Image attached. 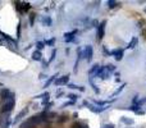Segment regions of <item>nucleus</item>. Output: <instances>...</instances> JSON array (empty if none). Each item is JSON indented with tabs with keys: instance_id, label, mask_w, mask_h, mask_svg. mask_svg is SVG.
I'll return each mask as SVG.
<instances>
[{
	"instance_id": "8",
	"label": "nucleus",
	"mask_w": 146,
	"mask_h": 128,
	"mask_svg": "<svg viewBox=\"0 0 146 128\" xmlns=\"http://www.w3.org/2000/svg\"><path fill=\"white\" fill-rule=\"evenodd\" d=\"M55 86H65V84L69 83V74H64V76H60L55 79Z\"/></svg>"
},
{
	"instance_id": "11",
	"label": "nucleus",
	"mask_w": 146,
	"mask_h": 128,
	"mask_svg": "<svg viewBox=\"0 0 146 128\" xmlns=\"http://www.w3.org/2000/svg\"><path fill=\"white\" fill-rule=\"evenodd\" d=\"M100 68H101V65H100V64H94V65H92L91 68L89 69L90 78H94V77H96V74H97V72L100 71Z\"/></svg>"
},
{
	"instance_id": "13",
	"label": "nucleus",
	"mask_w": 146,
	"mask_h": 128,
	"mask_svg": "<svg viewBox=\"0 0 146 128\" xmlns=\"http://www.w3.org/2000/svg\"><path fill=\"white\" fill-rule=\"evenodd\" d=\"M19 128H36V125L32 123V120L28 118V119H26L24 122H22L19 124Z\"/></svg>"
},
{
	"instance_id": "4",
	"label": "nucleus",
	"mask_w": 146,
	"mask_h": 128,
	"mask_svg": "<svg viewBox=\"0 0 146 128\" xmlns=\"http://www.w3.org/2000/svg\"><path fill=\"white\" fill-rule=\"evenodd\" d=\"M12 99H15V94L13 91H10L9 88H7V87H3V88L0 90V101L5 102Z\"/></svg>"
},
{
	"instance_id": "12",
	"label": "nucleus",
	"mask_w": 146,
	"mask_h": 128,
	"mask_svg": "<svg viewBox=\"0 0 146 128\" xmlns=\"http://www.w3.org/2000/svg\"><path fill=\"white\" fill-rule=\"evenodd\" d=\"M105 24H106V20H102V22L99 24V27H97V38H99V40H101V38L104 37Z\"/></svg>"
},
{
	"instance_id": "21",
	"label": "nucleus",
	"mask_w": 146,
	"mask_h": 128,
	"mask_svg": "<svg viewBox=\"0 0 146 128\" xmlns=\"http://www.w3.org/2000/svg\"><path fill=\"white\" fill-rule=\"evenodd\" d=\"M67 97H68V99H69V101H73V102H76L77 101V100H78V95H77V94H72V92H71V94H68V95H67Z\"/></svg>"
},
{
	"instance_id": "5",
	"label": "nucleus",
	"mask_w": 146,
	"mask_h": 128,
	"mask_svg": "<svg viewBox=\"0 0 146 128\" xmlns=\"http://www.w3.org/2000/svg\"><path fill=\"white\" fill-rule=\"evenodd\" d=\"M145 104H146V97H142V99H138L135 104H131V106L127 108V109L128 110H132V112H135V113H137L138 110H140V108H142Z\"/></svg>"
},
{
	"instance_id": "1",
	"label": "nucleus",
	"mask_w": 146,
	"mask_h": 128,
	"mask_svg": "<svg viewBox=\"0 0 146 128\" xmlns=\"http://www.w3.org/2000/svg\"><path fill=\"white\" fill-rule=\"evenodd\" d=\"M114 72H115V65H113V64H106V65L100 68V71L97 72V74H96V77L105 81V79H109L110 76H112Z\"/></svg>"
},
{
	"instance_id": "17",
	"label": "nucleus",
	"mask_w": 146,
	"mask_h": 128,
	"mask_svg": "<svg viewBox=\"0 0 146 128\" xmlns=\"http://www.w3.org/2000/svg\"><path fill=\"white\" fill-rule=\"evenodd\" d=\"M68 87L71 90H78V91H81V92H85V86H78V84H76V83H68Z\"/></svg>"
},
{
	"instance_id": "23",
	"label": "nucleus",
	"mask_w": 146,
	"mask_h": 128,
	"mask_svg": "<svg viewBox=\"0 0 146 128\" xmlns=\"http://www.w3.org/2000/svg\"><path fill=\"white\" fill-rule=\"evenodd\" d=\"M35 46H36V50L41 51L44 48H45V42H44V41H37V42L35 44Z\"/></svg>"
},
{
	"instance_id": "10",
	"label": "nucleus",
	"mask_w": 146,
	"mask_h": 128,
	"mask_svg": "<svg viewBox=\"0 0 146 128\" xmlns=\"http://www.w3.org/2000/svg\"><path fill=\"white\" fill-rule=\"evenodd\" d=\"M40 22L42 26H45V27H51L53 26V19H51L50 15H42V17L40 18Z\"/></svg>"
},
{
	"instance_id": "33",
	"label": "nucleus",
	"mask_w": 146,
	"mask_h": 128,
	"mask_svg": "<svg viewBox=\"0 0 146 128\" xmlns=\"http://www.w3.org/2000/svg\"><path fill=\"white\" fill-rule=\"evenodd\" d=\"M143 12H145V13H146V8H145V9H143Z\"/></svg>"
},
{
	"instance_id": "9",
	"label": "nucleus",
	"mask_w": 146,
	"mask_h": 128,
	"mask_svg": "<svg viewBox=\"0 0 146 128\" xmlns=\"http://www.w3.org/2000/svg\"><path fill=\"white\" fill-rule=\"evenodd\" d=\"M27 114H28V108H24V109H22V110H20V112L14 117V119H13L12 124H17V123L19 122V120H22Z\"/></svg>"
},
{
	"instance_id": "26",
	"label": "nucleus",
	"mask_w": 146,
	"mask_h": 128,
	"mask_svg": "<svg viewBox=\"0 0 146 128\" xmlns=\"http://www.w3.org/2000/svg\"><path fill=\"white\" fill-rule=\"evenodd\" d=\"M118 4H119V3H118V1H113V0H112V1H108V7H109V8H112V9H113V8H115V7H117Z\"/></svg>"
},
{
	"instance_id": "3",
	"label": "nucleus",
	"mask_w": 146,
	"mask_h": 128,
	"mask_svg": "<svg viewBox=\"0 0 146 128\" xmlns=\"http://www.w3.org/2000/svg\"><path fill=\"white\" fill-rule=\"evenodd\" d=\"M14 108H15V99L8 100V101L3 102V105L0 106V114H10Z\"/></svg>"
},
{
	"instance_id": "22",
	"label": "nucleus",
	"mask_w": 146,
	"mask_h": 128,
	"mask_svg": "<svg viewBox=\"0 0 146 128\" xmlns=\"http://www.w3.org/2000/svg\"><path fill=\"white\" fill-rule=\"evenodd\" d=\"M89 82H90V84H91L92 90H94V91L96 92V94H99V92H100V90L97 88V84H96V83H95V82H94V79H92V78H89Z\"/></svg>"
},
{
	"instance_id": "29",
	"label": "nucleus",
	"mask_w": 146,
	"mask_h": 128,
	"mask_svg": "<svg viewBox=\"0 0 146 128\" xmlns=\"http://www.w3.org/2000/svg\"><path fill=\"white\" fill-rule=\"evenodd\" d=\"M41 63H42L44 68H48V67H49V63H48V61H46V60H44V59H42V60H41Z\"/></svg>"
},
{
	"instance_id": "19",
	"label": "nucleus",
	"mask_w": 146,
	"mask_h": 128,
	"mask_svg": "<svg viewBox=\"0 0 146 128\" xmlns=\"http://www.w3.org/2000/svg\"><path fill=\"white\" fill-rule=\"evenodd\" d=\"M120 122H122L123 124H127V125H132L133 124V120L131 119V118H127V117H122L120 118Z\"/></svg>"
},
{
	"instance_id": "14",
	"label": "nucleus",
	"mask_w": 146,
	"mask_h": 128,
	"mask_svg": "<svg viewBox=\"0 0 146 128\" xmlns=\"http://www.w3.org/2000/svg\"><path fill=\"white\" fill-rule=\"evenodd\" d=\"M31 58H32V60H35V61H41L42 60V53L38 50H35L32 53V55H31Z\"/></svg>"
},
{
	"instance_id": "30",
	"label": "nucleus",
	"mask_w": 146,
	"mask_h": 128,
	"mask_svg": "<svg viewBox=\"0 0 146 128\" xmlns=\"http://www.w3.org/2000/svg\"><path fill=\"white\" fill-rule=\"evenodd\" d=\"M101 128H115V127H114V124H105Z\"/></svg>"
},
{
	"instance_id": "6",
	"label": "nucleus",
	"mask_w": 146,
	"mask_h": 128,
	"mask_svg": "<svg viewBox=\"0 0 146 128\" xmlns=\"http://www.w3.org/2000/svg\"><path fill=\"white\" fill-rule=\"evenodd\" d=\"M92 56H94V49L91 45H86L83 48V59H86V61H91Z\"/></svg>"
},
{
	"instance_id": "7",
	"label": "nucleus",
	"mask_w": 146,
	"mask_h": 128,
	"mask_svg": "<svg viewBox=\"0 0 146 128\" xmlns=\"http://www.w3.org/2000/svg\"><path fill=\"white\" fill-rule=\"evenodd\" d=\"M78 33V30H73L71 32H65L63 35V38L65 42H76V36Z\"/></svg>"
},
{
	"instance_id": "28",
	"label": "nucleus",
	"mask_w": 146,
	"mask_h": 128,
	"mask_svg": "<svg viewBox=\"0 0 146 128\" xmlns=\"http://www.w3.org/2000/svg\"><path fill=\"white\" fill-rule=\"evenodd\" d=\"M35 18H36V14H31V17H30V23H31V26L33 24V20H35Z\"/></svg>"
},
{
	"instance_id": "25",
	"label": "nucleus",
	"mask_w": 146,
	"mask_h": 128,
	"mask_svg": "<svg viewBox=\"0 0 146 128\" xmlns=\"http://www.w3.org/2000/svg\"><path fill=\"white\" fill-rule=\"evenodd\" d=\"M46 96H50V94H49L48 91H46V92H42V94H40V95H37L35 99H41V100H42L44 97H46Z\"/></svg>"
},
{
	"instance_id": "31",
	"label": "nucleus",
	"mask_w": 146,
	"mask_h": 128,
	"mask_svg": "<svg viewBox=\"0 0 146 128\" xmlns=\"http://www.w3.org/2000/svg\"><path fill=\"white\" fill-rule=\"evenodd\" d=\"M61 95H64V92H63V91H58V92H56V97H60Z\"/></svg>"
},
{
	"instance_id": "24",
	"label": "nucleus",
	"mask_w": 146,
	"mask_h": 128,
	"mask_svg": "<svg viewBox=\"0 0 146 128\" xmlns=\"http://www.w3.org/2000/svg\"><path fill=\"white\" fill-rule=\"evenodd\" d=\"M55 56H56V49H53V50H51V55H50V59H49V60H48V63L50 64L51 61H53L54 59H55Z\"/></svg>"
},
{
	"instance_id": "20",
	"label": "nucleus",
	"mask_w": 146,
	"mask_h": 128,
	"mask_svg": "<svg viewBox=\"0 0 146 128\" xmlns=\"http://www.w3.org/2000/svg\"><path fill=\"white\" fill-rule=\"evenodd\" d=\"M44 42H45V46H54L55 45V42H56V38L51 37V38H49V40H45Z\"/></svg>"
},
{
	"instance_id": "15",
	"label": "nucleus",
	"mask_w": 146,
	"mask_h": 128,
	"mask_svg": "<svg viewBox=\"0 0 146 128\" xmlns=\"http://www.w3.org/2000/svg\"><path fill=\"white\" fill-rule=\"evenodd\" d=\"M137 45H138V37H137V36H133V37L131 38V41L128 42L127 49H135Z\"/></svg>"
},
{
	"instance_id": "18",
	"label": "nucleus",
	"mask_w": 146,
	"mask_h": 128,
	"mask_svg": "<svg viewBox=\"0 0 146 128\" xmlns=\"http://www.w3.org/2000/svg\"><path fill=\"white\" fill-rule=\"evenodd\" d=\"M126 86H127V84H126V83H123L122 84V86H119V87H118V88L117 90H115V91L114 92H113V94L112 95H110V97H114V99H115V96H118V95H119L120 94V92H122L123 91V90H124V87Z\"/></svg>"
},
{
	"instance_id": "27",
	"label": "nucleus",
	"mask_w": 146,
	"mask_h": 128,
	"mask_svg": "<svg viewBox=\"0 0 146 128\" xmlns=\"http://www.w3.org/2000/svg\"><path fill=\"white\" fill-rule=\"evenodd\" d=\"M71 105H74V102L73 101H67V102H64L60 108H67V106H71Z\"/></svg>"
},
{
	"instance_id": "2",
	"label": "nucleus",
	"mask_w": 146,
	"mask_h": 128,
	"mask_svg": "<svg viewBox=\"0 0 146 128\" xmlns=\"http://www.w3.org/2000/svg\"><path fill=\"white\" fill-rule=\"evenodd\" d=\"M104 53L108 56H113L117 61H120L123 59V56H124V49L117 48V49H113V50H108L106 48H104Z\"/></svg>"
},
{
	"instance_id": "32",
	"label": "nucleus",
	"mask_w": 146,
	"mask_h": 128,
	"mask_svg": "<svg viewBox=\"0 0 146 128\" xmlns=\"http://www.w3.org/2000/svg\"><path fill=\"white\" fill-rule=\"evenodd\" d=\"M46 78V76H44V73H40V76H38V79H44Z\"/></svg>"
},
{
	"instance_id": "16",
	"label": "nucleus",
	"mask_w": 146,
	"mask_h": 128,
	"mask_svg": "<svg viewBox=\"0 0 146 128\" xmlns=\"http://www.w3.org/2000/svg\"><path fill=\"white\" fill-rule=\"evenodd\" d=\"M58 78V74H54V76H50L48 79L45 81V83H44V88H48L49 86H50L53 82H55V79Z\"/></svg>"
}]
</instances>
